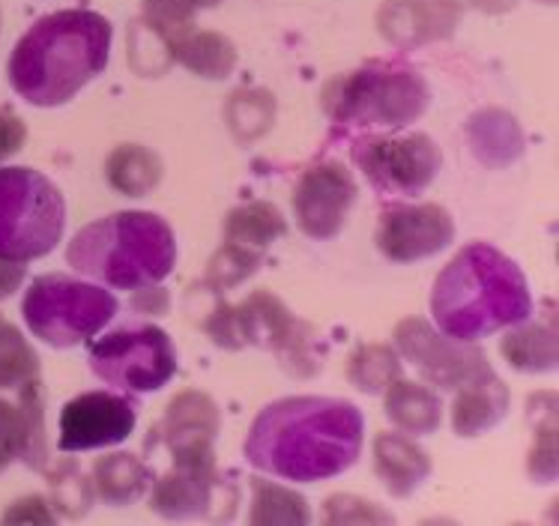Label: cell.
<instances>
[{
	"mask_svg": "<svg viewBox=\"0 0 559 526\" xmlns=\"http://www.w3.org/2000/svg\"><path fill=\"white\" fill-rule=\"evenodd\" d=\"M362 443L366 416L354 401L290 395L254 416L242 455L263 476L318 485L356 467Z\"/></svg>",
	"mask_w": 559,
	"mask_h": 526,
	"instance_id": "obj_1",
	"label": "cell"
},
{
	"mask_svg": "<svg viewBox=\"0 0 559 526\" xmlns=\"http://www.w3.org/2000/svg\"><path fill=\"white\" fill-rule=\"evenodd\" d=\"M115 43L111 22L93 10L43 15L15 43L7 63L10 87L34 108L72 103L108 67Z\"/></svg>",
	"mask_w": 559,
	"mask_h": 526,
	"instance_id": "obj_2",
	"label": "cell"
},
{
	"mask_svg": "<svg viewBox=\"0 0 559 526\" xmlns=\"http://www.w3.org/2000/svg\"><path fill=\"white\" fill-rule=\"evenodd\" d=\"M431 318L455 342H481L533 318L530 282L491 242H469L435 278Z\"/></svg>",
	"mask_w": 559,
	"mask_h": 526,
	"instance_id": "obj_3",
	"label": "cell"
},
{
	"mask_svg": "<svg viewBox=\"0 0 559 526\" xmlns=\"http://www.w3.org/2000/svg\"><path fill=\"white\" fill-rule=\"evenodd\" d=\"M67 263L96 285L138 290L171 275L177 266V237L159 213L120 210L84 225L69 240Z\"/></svg>",
	"mask_w": 559,
	"mask_h": 526,
	"instance_id": "obj_4",
	"label": "cell"
},
{
	"mask_svg": "<svg viewBox=\"0 0 559 526\" xmlns=\"http://www.w3.org/2000/svg\"><path fill=\"white\" fill-rule=\"evenodd\" d=\"M320 108L344 132H399L431 108V87L413 67L374 60L326 81Z\"/></svg>",
	"mask_w": 559,
	"mask_h": 526,
	"instance_id": "obj_5",
	"label": "cell"
},
{
	"mask_svg": "<svg viewBox=\"0 0 559 526\" xmlns=\"http://www.w3.org/2000/svg\"><path fill=\"white\" fill-rule=\"evenodd\" d=\"M117 311L120 302L108 287L63 273L34 278L22 302V318L31 335L55 350L87 344L115 321Z\"/></svg>",
	"mask_w": 559,
	"mask_h": 526,
	"instance_id": "obj_6",
	"label": "cell"
},
{
	"mask_svg": "<svg viewBox=\"0 0 559 526\" xmlns=\"http://www.w3.org/2000/svg\"><path fill=\"white\" fill-rule=\"evenodd\" d=\"M67 230V201L46 174L0 168V258L39 261L58 249Z\"/></svg>",
	"mask_w": 559,
	"mask_h": 526,
	"instance_id": "obj_7",
	"label": "cell"
},
{
	"mask_svg": "<svg viewBox=\"0 0 559 526\" xmlns=\"http://www.w3.org/2000/svg\"><path fill=\"white\" fill-rule=\"evenodd\" d=\"M87 366L117 392L153 395L177 374V347L156 323H126L91 342Z\"/></svg>",
	"mask_w": 559,
	"mask_h": 526,
	"instance_id": "obj_8",
	"label": "cell"
},
{
	"mask_svg": "<svg viewBox=\"0 0 559 526\" xmlns=\"http://www.w3.org/2000/svg\"><path fill=\"white\" fill-rule=\"evenodd\" d=\"M240 347H261L278 359L290 378H314L323 368V344L314 326L299 321L273 290H251L234 306Z\"/></svg>",
	"mask_w": 559,
	"mask_h": 526,
	"instance_id": "obj_9",
	"label": "cell"
},
{
	"mask_svg": "<svg viewBox=\"0 0 559 526\" xmlns=\"http://www.w3.org/2000/svg\"><path fill=\"white\" fill-rule=\"evenodd\" d=\"M354 162L380 195L419 198L443 171V150L425 132L366 135L354 144Z\"/></svg>",
	"mask_w": 559,
	"mask_h": 526,
	"instance_id": "obj_10",
	"label": "cell"
},
{
	"mask_svg": "<svg viewBox=\"0 0 559 526\" xmlns=\"http://www.w3.org/2000/svg\"><path fill=\"white\" fill-rule=\"evenodd\" d=\"M392 338L401 362L416 368L419 378L437 390L455 392L467 380L479 378L491 368L488 356L481 354L476 342H455L423 318H404L395 326Z\"/></svg>",
	"mask_w": 559,
	"mask_h": 526,
	"instance_id": "obj_11",
	"label": "cell"
},
{
	"mask_svg": "<svg viewBox=\"0 0 559 526\" xmlns=\"http://www.w3.org/2000/svg\"><path fill=\"white\" fill-rule=\"evenodd\" d=\"M455 242V218L440 204H386L374 230L377 252L392 263H419Z\"/></svg>",
	"mask_w": 559,
	"mask_h": 526,
	"instance_id": "obj_12",
	"label": "cell"
},
{
	"mask_svg": "<svg viewBox=\"0 0 559 526\" xmlns=\"http://www.w3.org/2000/svg\"><path fill=\"white\" fill-rule=\"evenodd\" d=\"M135 425V401L126 398L123 392H81L60 410L58 449L63 455H75V452L120 446L132 437Z\"/></svg>",
	"mask_w": 559,
	"mask_h": 526,
	"instance_id": "obj_13",
	"label": "cell"
},
{
	"mask_svg": "<svg viewBox=\"0 0 559 526\" xmlns=\"http://www.w3.org/2000/svg\"><path fill=\"white\" fill-rule=\"evenodd\" d=\"M359 189L354 174L338 159L314 162L299 174L294 186V218L297 228L309 240H332L347 225V216L356 206Z\"/></svg>",
	"mask_w": 559,
	"mask_h": 526,
	"instance_id": "obj_14",
	"label": "cell"
},
{
	"mask_svg": "<svg viewBox=\"0 0 559 526\" xmlns=\"http://www.w3.org/2000/svg\"><path fill=\"white\" fill-rule=\"evenodd\" d=\"M222 497H240V491L228 488L218 476L216 455L171 461L168 473L153 476L150 485V509L168 521L216 517Z\"/></svg>",
	"mask_w": 559,
	"mask_h": 526,
	"instance_id": "obj_15",
	"label": "cell"
},
{
	"mask_svg": "<svg viewBox=\"0 0 559 526\" xmlns=\"http://www.w3.org/2000/svg\"><path fill=\"white\" fill-rule=\"evenodd\" d=\"M461 0H386L377 10V31L389 46L413 51L449 39L461 27Z\"/></svg>",
	"mask_w": 559,
	"mask_h": 526,
	"instance_id": "obj_16",
	"label": "cell"
},
{
	"mask_svg": "<svg viewBox=\"0 0 559 526\" xmlns=\"http://www.w3.org/2000/svg\"><path fill=\"white\" fill-rule=\"evenodd\" d=\"M218 431H222L218 404L201 390L177 392L168 401L159 425V437L171 461L216 455Z\"/></svg>",
	"mask_w": 559,
	"mask_h": 526,
	"instance_id": "obj_17",
	"label": "cell"
},
{
	"mask_svg": "<svg viewBox=\"0 0 559 526\" xmlns=\"http://www.w3.org/2000/svg\"><path fill=\"white\" fill-rule=\"evenodd\" d=\"M467 144L476 162L488 171H506L526 153V135L518 117L493 105L467 117Z\"/></svg>",
	"mask_w": 559,
	"mask_h": 526,
	"instance_id": "obj_18",
	"label": "cell"
},
{
	"mask_svg": "<svg viewBox=\"0 0 559 526\" xmlns=\"http://www.w3.org/2000/svg\"><path fill=\"white\" fill-rule=\"evenodd\" d=\"M455 404H452V431L461 440L488 434L491 428L509 416L512 407V392L502 383L493 368H488L479 378L467 380L461 390H455Z\"/></svg>",
	"mask_w": 559,
	"mask_h": 526,
	"instance_id": "obj_19",
	"label": "cell"
},
{
	"mask_svg": "<svg viewBox=\"0 0 559 526\" xmlns=\"http://www.w3.org/2000/svg\"><path fill=\"white\" fill-rule=\"evenodd\" d=\"M371 458H374L377 479L383 481V488L395 500L413 497L435 469L428 452L416 440H411L407 434H395V431H383L374 437Z\"/></svg>",
	"mask_w": 559,
	"mask_h": 526,
	"instance_id": "obj_20",
	"label": "cell"
},
{
	"mask_svg": "<svg viewBox=\"0 0 559 526\" xmlns=\"http://www.w3.org/2000/svg\"><path fill=\"white\" fill-rule=\"evenodd\" d=\"M502 359L518 374H548L557 371L559 344H557V318L554 306L545 318H526L524 323H514L500 342Z\"/></svg>",
	"mask_w": 559,
	"mask_h": 526,
	"instance_id": "obj_21",
	"label": "cell"
},
{
	"mask_svg": "<svg viewBox=\"0 0 559 526\" xmlns=\"http://www.w3.org/2000/svg\"><path fill=\"white\" fill-rule=\"evenodd\" d=\"M383 395H386V419L401 434L428 437L443 422V398L425 383L399 378L389 383Z\"/></svg>",
	"mask_w": 559,
	"mask_h": 526,
	"instance_id": "obj_22",
	"label": "cell"
},
{
	"mask_svg": "<svg viewBox=\"0 0 559 526\" xmlns=\"http://www.w3.org/2000/svg\"><path fill=\"white\" fill-rule=\"evenodd\" d=\"M91 481L96 500L115 509H129L150 491L153 469L132 452H111L93 464Z\"/></svg>",
	"mask_w": 559,
	"mask_h": 526,
	"instance_id": "obj_23",
	"label": "cell"
},
{
	"mask_svg": "<svg viewBox=\"0 0 559 526\" xmlns=\"http://www.w3.org/2000/svg\"><path fill=\"white\" fill-rule=\"evenodd\" d=\"M165 162L144 144H120L105 159V180L123 198H147L159 189Z\"/></svg>",
	"mask_w": 559,
	"mask_h": 526,
	"instance_id": "obj_24",
	"label": "cell"
},
{
	"mask_svg": "<svg viewBox=\"0 0 559 526\" xmlns=\"http://www.w3.org/2000/svg\"><path fill=\"white\" fill-rule=\"evenodd\" d=\"M171 60L204 81H225L237 69V46L218 31H198L180 36L171 48Z\"/></svg>",
	"mask_w": 559,
	"mask_h": 526,
	"instance_id": "obj_25",
	"label": "cell"
},
{
	"mask_svg": "<svg viewBox=\"0 0 559 526\" xmlns=\"http://www.w3.org/2000/svg\"><path fill=\"white\" fill-rule=\"evenodd\" d=\"M287 234L282 210L270 201H249L230 210L225 216V242L240 246L246 252L263 254L275 240Z\"/></svg>",
	"mask_w": 559,
	"mask_h": 526,
	"instance_id": "obj_26",
	"label": "cell"
},
{
	"mask_svg": "<svg viewBox=\"0 0 559 526\" xmlns=\"http://www.w3.org/2000/svg\"><path fill=\"white\" fill-rule=\"evenodd\" d=\"M218 3H225V0H144V7H141V27L171 58L174 43L194 27V15L204 10H213Z\"/></svg>",
	"mask_w": 559,
	"mask_h": 526,
	"instance_id": "obj_27",
	"label": "cell"
},
{
	"mask_svg": "<svg viewBox=\"0 0 559 526\" xmlns=\"http://www.w3.org/2000/svg\"><path fill=\"white\" fill-rule=\"evenodd\" d=\"M542 404L533 395L530 398V416H533V446L526 458V476L536 485H554L559 473L557 461V392H542Z\"/></svg>",
	"mask_w": 559,
	"mask_h": 526,
	"instance_id": "obj_28",
	"label": "cell"
},
{
	"mask_svg": "<svg viewBox=\"0 0 559 526\" xmlns=\"http://www.w3.org/2000/svg\"><path fill=\"white\" fill-rule=\"evenodd\" d=\"M275 115H278V103L273 93L263 87L234 91L225 103V123L240 144H254L258 138L266 135L273 129Z\"/></svg>",
	"mask_w": 559,
	"mask_h": 526,
	"instance_id": "obj_29",
	"label": "cell"
},
{
	"mask_svg": "<svg viewBox=\"0 0 559 526\" xmlns=\"http://www.w3.org/2000/svg\"><path fill=\"white\" fill-rule=\"evenodd\" d=\"M404 362L395 347L389 344H359L354 354L347 356V380L362 395H380L386 392L392 380L401 378Z\"/></svg>",
	"mask_w": 559,
	"mask_h": 526,
	"instance_id": "obj_30",
	"label": "cell"
},
{
	"mask_svg": "<svg viewBox=\"0 0 559 526\" xmlns=\"http://www.w3.org/2000/svg\"><path fill=\"white\" fill-rule=\"evenodd\" d=\"M19 410H22L24 425V467H31L34 473H46L51 467V449H48L46 392H43L39 378L19 386Z\"/></svg>",
	"mask_w": 559,
	"mask_h": 526,
	"instance_id": "obj_31",
	"label": "cell"
},
{
	"mask_svg": "<svg viewBox=\"0 0 559 526\" xmlns=\"http://www.w3.org/2000/svg\"><path fill=\"white\" fill-rule=\"evenodd\" d=\"M251 488V512L249 524H290L302 526L311 521L309 503L306 497L297 491H290L285 485L275 481L249 479Z\"/></svg>",
	"mask_w": 559,
	"mask_h": 526,
	"instance_id": "obj_32",
	"label": "cell"
},
{
	"mask_svg": "<svg viewBox=\"0 0 559 526\" xmlns=\"http://www.w3.org/2000/svg\"><path fill=\"white\" fill-rule=\"evenodd\" d=\"M48 488H51V509L58 517L79 521L93 509L96 493H93L91 476L81 473V464L75 458L58 461L55 467H48Z\"/></svg>",
	"mask_w": 559,
	"mask_h": 526,
	"instance_id": "obj_33",
	"label": "cell"
},
{
	"mask_svg": "<svg viewBox=\"0 0 559 526\" xmlns=\"http://www.w3.org/2000/svg\"><path fill=\"white\" fill-rule=\"evenodd\" d=\"M34 378H39V354L15 323L0 318V390H19Z\"/></svg>",
	"mask_w": 559,
	"mask_h": 526,
	"instance_id": "obj_34",
	"label": "cell"
},
{
	"mask_svg": "<svg viewBox=\"0 0 559 526\" xmlns=\"http://www.w3.org/2000/svg\"><path fill=\"white\" fill-rule=\"evenodd\" d=\"M263 254L246 252L240 246H230V242H222V249L213 254V261L206 266L204 282L210 290H218L225 294L234 285H242L249 275H254L261 270Z\"/></svg>",
	"mask_w": 559,
	"mask_h": 526,
	"instance_id": "obj_35",
	"label": "cell"
},
{
	"mask_svg": "<svg viewBox=\"0 0 559 526\" xmlns=\"http://www.w3.org/2000/svg\"><path fill=\"white\" fill-rule=\"evenodd\" d=\"M392 521L395 517L386 509L354 493H335L323 503V524H392Z\"/></svg>",
	"mask_w": 559,
	"mask_h": 526,
	"instance_id": "obj_36",
	"label": "cell"
},
{
	"mask_svg": "<svg viewBox=\"0 0 559 526\" xmlns=\"http://www.w3.org/2000/svg\"><path fill=\"white\" fill-rule=\"evenodd\" d=\"M24 455V425L19 404L0 398V473L22 461Z\"/></svg>",
	"mask_w": 559,
	"mask_h": 526,
	"instance_id": "obj_37",
	"label": "cell"
},
{
	"mask_svg": "<svg viewBox=\"0 0 559 526\" xmlns=\"http://www.w3.org/2000/svg\"><path fill=\"white\" fill-rule=\"evenodd\" d=\"M55 521H58V512L51 509V500L39 497V493L15 500L3 512V524H55Z\"/></svg>",
	"mask_w": 559,
	"mask_h": 526,
	"instance_id": "obj_38",
	"label": "cell"
},
{
	"mask_svg": "<svg viewBox=\"0 0 559 526\" xmlns=\"http://www.w3.org/2000/svg\"><path fill=\"white\" fill-rule=\"evenodd\" d=\"M27 144V123L12 108H0V165Z\"/></svg>",
	"mask_w": 559,
	"mask_h": 526,
	"instance_id": "obj_39",
	"label": "cell"
},
{
	"mask_svg": "<svg viewBox=\"0 0 559 526\" xmlns=\"http://www.w3.org/2000/svg\"><path fill=\"white\" fill-rule=\"evenodd\" d=\"M129 306H132L135 314L162 318V314H168V309H171V294L162 290L159 285L138 287V290H132V302H129Z\"/></svg>",
	"mask_w": 559,
	"mask_h": 526,
	"instance_id": "obj_40",
	"label": "cell"
},
{
	"mask_svg": "<svg viewBox=\"0 0 559 526\" xmlns=\"http://www.w3.org/2000/svg\"><path fill=\"white\" fill-rule=\"evenodd\" d=\"M27 266L22 261H7L0 258V299H10L19 287H22Z\"/></svg>",
	"mask_w": 559,
	"mask_h": 526,
	"instance_id": "obj_41",
	"label": "cell"
},
{
	"mask_svg": "<svg viewBox=\"0 0 559 526\" xmlns=\"http://www.w3.org/2000/svg\"><path fill=\"white\" fill-rule=\"evenodd\" d=\"M469 3L479 7L481 12H506L514 7V0H469Z\"/></svg>",
	"mask_w": 559,
	"mask_h": 526,
	"instance_id": "obj_42",
	"label": "cell"
}]
</instances>
